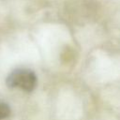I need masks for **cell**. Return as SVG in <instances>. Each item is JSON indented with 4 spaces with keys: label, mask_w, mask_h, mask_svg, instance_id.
Wrapping results in <instances>:
<instances>
[{
    "label": "cell",
    "mask_w": 120,
    "mask_h": 120,
    "mask_svg": "<svg viewBox=\"0 0 120 120\" xmlns=\"http://www.w3.org/2000/svg\"><path fill=\"white\" fill-rule=\"evenodd\" d=\"M6 82L9 88L32 92L37 85V76L28 68H17L8 76Z\"/></svg>",
    "instance_id": "6da1fadb"
},
{
    "label": "cell",
    "mask_w": 120,
    "mask_h": 120,
    "mask_svg": "<svg viewBox=\"0 0 120 120\" xmlns=\"http://www.w3.org/2000/svg\"><path fill=\"white\" fill-rule=\"evenodd\" d=\"M10 114V108L9 106L5 103L0 101V120L6 119L7 117H8Z\"/></svg>",
    "instance_id": "7a4b0ae2"
}]
</instances>
